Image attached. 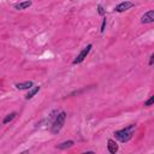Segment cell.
Listing matches in <instances>:
<instances>
[{"instance_id": "obj_1", "label": "cell", "mask_w": 154, "mask_h": 154, "mask_svg": "<svg viewBox=\"0 0 154 154\" xmlns=\"http://www.w3.org/2000/svg\"><path fill=\"white\" fill-rule=\"evenodd\" d=\"M135 129H136V124H130L129 126H126V128H124V129H122V130L114 131L113 135H114V137H116L118 141L125 143V142H129V141L132 138Z\"/></svg>"}, {"instance_id": "obj_6", "label": "cell", "mask_w": 154, "mask_h": 154, "mask_svg": "<svg viewBox=\"0 0 154 154\" xmlns=\"http://www.w3.org/2000/svg\"><path fill=\"white\" fill-rule=\"evenodd\" d=\"M14 87L19 90H29L30 88L34 87V82L32 81H25V82H19V83H16Z\"/></svg>"}, {"instance_id": "obj_4", "label": "cell", "mask_w": 154, "mask_h": 154, "mask_svg": "<svg viewBox=\"0 0 154 154\" xmlns=\"http://www.w3.org/2000/svg\"><path fill=\"white\" fill-rule=\"evenodd\" d=\"M134 6H135V4H134V2L125 0V1L120 2L119 5H117V6L114 7V11H116V12H125V11H128L129 8L134 7Z\"/></svg>"}, {"instance_id": "obj_3", "label": "cell", "mask_w": 154, "mask_h": 154, "mask_svg": "<svg viewBox=\"0 0 154 154\" xmlns=\"http://www.w3.org/2000/svg\"><path fill=\"white\" fill-rule=\"evenodd\" d=\"M91 48H93V45H91V43H89L87 47H84V48H83V49L79 52V54H78V55H77V57L73 59L72 64H73V65H76V64L82 63V61H83V60L87 58V55L89 54V52L91 51Z\"/></svg>"}, {"instance_id": "obj_13", "label": "cell", "mask_w": 154, "mask_h": 154, "mask_svg": "<svg viewBox=\"0 0 154 154\" xmlns=\"http://www.w3.org/2000/svg\"><path fill=\"white\" fill-rule=\"evenodd\" d=\"M97 12L100 16H105V10H103L102 5H97Z\"/></svg>"}, {"instance_id": "obj_15", "label": "cell", "mask_w": 154, "mask_h": 154, "mask_svg": "<svg viewBox=\"0 0 154 154\" xmlns=\"http://www.w3.org/2000/svg\"><path fill=\"white\" fill-rule=\"evenodd\" d=\"M153 64H154V53H152L149 57V66H152Z\"/></svg>"}, {"instance_id": "obj_14", "label": "cell", "mask_w": 154, "mask_h": 154, "mask_svg": "<svg viewBox=\"0 0 154 154\" xmlns=\"http://www.w3.org/2000/svg\"><path fill=\"white\" fill-rule=\"evenodd\" d=\"M105 28H106V18L102 19V24H101V29H100V31L103 32V31H105Z\"/></svg>"}, {"instance_id": "obj_5", "label": "cell", "mask_w": 154, "mask_h": 154, "mask_svg": "<svg viewBox=\"0 0 154 154\" xmlns=\"http://www.w3.org/2000/svg\"><path fill=\"white\" fill-rule=\"evenodd\" d=\"M153 22H154V11L153 10H149L148 12L142 14V17H141V23L142 24H149V23H153Z\"/></svg>"}, {"instance_id": "obj_11", "label": "cell", "mask_w": 154, "mask_h": 154, "mask_svg": "<svg viewBox=\"0 0 154 154\" xmlns=\"http://www.w3.org/2000/svg\"><path fill=\"white\" fill-rule=\"evenodd\" d=\"M16 116H17V113H16V112H11L10 114H7V116L2 119V124H7V123L12 122V120L16 118Z\"/></svg>"}, {"instance_id": "obj_9", "label": "cell", "mask_w": 154, "mask_h": 154, "mask_svg": "<svg viewBox=\"0 0 154 154\" xmlns=\"http://www.w3.org/2000/svg\"><path fill=\"white\" fill-rule=\"evenodd\" d=\"M40 89H41V87H40V85L30 88V89H29V93L25 95V100H30V99H32V97H34V96L40 91Z\"/></svg>"}, {"instance_id": "obj_12", "label": "cell", "mask_w": 154, "mask_h": 154, "mask_svg": "<svg viewBox=\"0 0 154 154\" xmlns=\"http://www.w3.org/2000/svg\"><path fill=\"white\" fill-rule=\"evenodd\" d=\"M153 102H154V95H152V96H150V97L144 102V106H146V107H149V106H152V105H153Z\"/></svg>"}, {"instance_id": "obj_2", "label": "cell", "mask_w": 154, "mask_h": 154, "mask_svg": "<svg viewBox=\"0 0 154 154\" xmlns=\"http://www.w3.org/2000/svg\"><path fill=\"white\" fill-rule=\"evenodd\" d=\"M65 119H66V112L61 111L60 113H58V116L54 118V122L52 123V128H51L52 134H58L61 130V128L64 126Z\"/></svg>"}, {"instance_id": "obj_10", "label": "cell", "mask_w": 154, "mask_h": 154, "mask_svg": "<svg viewBox=\"0 0 154 154\" xmlns=\"http://www.w3.org/2000/svg\"><path fill=\"white\" fill-rule=\"evenodd\" d=\"M75 144V142L72 141V140H69V141H64V142H61V143H59L55 148L57 149H66V148H70V147H72Z\"/></svg>"}, {"instance_id": "obj_7", "label": "cell", "mask_w": 154, "mask_h": 154, "mask_svg": "<svg viewBox=\"0 0 154 154\" xmlns=\"http://www.w3.org/2000/svg\"><path fill=\"white\" fill-rule=\"evenodd\" d=\"M107 149H108V152H109L111 154H116V153L118 152L119 147H118V144L116 143V141H114V140L109 138V140L107 141Z\"/></svg>"}, {"instance_id": "obj_8", "label": "cell", "mask_w": 154, "mask_h": 154, "mask_svg": "<svg viewBox=\"0 0 154 154\" xmlns=\"http://www.w3.org/2000/svg\"><path fill=\"white\" fill-rule=\"evenodd\" d=\"M32 5V1L31 0H25V1H20V2H17L13 5V7L16 10H26L28 7H30Z\"/></svg>"}]
</instances>
